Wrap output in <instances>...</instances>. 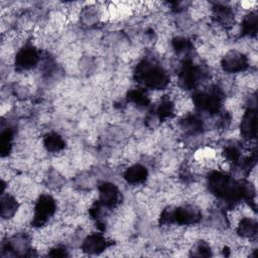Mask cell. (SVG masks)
I'll return each mask as SVG.
<instances>
[{
    "label": "cell",
    "instance_id": "obj_1",
    "mask_svg": "<svg viewBox=\"0 0 258 258\" xmlns=\"http://www.w3.org/2000/svg\"><path fill=\"white\" fill-rule=\"evenodd\" d=\"M136 78L145 87L151 90L164 89L169 82V77L160 66L144 59L137 66Z\"/></svg>",
    "mask_w": 258,
    "mask_h": 258
},
{
    "label": "cell",
    "instance_id": "obj_2",
    "mask_svg": "<svg viewBox=\"0 0 258 258\" xmlns=\"http://www.w3.org/2000/svg\"><path fill=\"white\" fill-rule=\"evenodd\" d=\"M31 224L34 227L40 228L54 215L56 212L55 201L48 195H41L34 206Z\"/></svg>",
    "mask_w": 258,
    "mask_h": 258
},
{
    "label": "cell",
    "instance_id": "obj_3",
    "mask_svg": "<svg viewBox=\"0 0 258 258\" xmlns=\"http://www.w3.org/2000/svg\"><path fill=\"white\" fill-rule=\"evenodd\" d=\"M248 58L247 56L236 50H231L225 54L221 61V67L224 72L227 74H236L242 73L248 68Z\"/></svg>",
    "mask_w": 258,
    "mask_h": 258
},
{
    "label": "cell",
    "instance_id": "obj_4",
    "mask_svg": "<svg viewBox=\"0 0 258 258\" xmlns=\"http://www.w3.org/2000/svg\"><path fill=\"white\" fill-rule=\"evenodd\" d=\"M201 77L202 71L191 61H185L179 72V83L185 90H190L199 84Z\"/></svg>",
    "mask_w": 258,
    "mask_h": 258
},
{
    "label": "cell",
    "instance_id": "obj_5",
    "mask_svg": "<svg viewBox=\"0 0 258 258\" xmlns=\"http://www.w3.org/2000/svg\"><path fill=\"white\" fill-rule=\"evenodd\" d=\"M39 60L37 49L32 45H25L17 52L15 66L19 70H30L36 66Z\"/></svg>",
    "mask_w": 258,
    "mask_h": 258
},
{
    "label": "cell",
    "instance_id": "obj_6",
    "mask_svg": "<svg viewBox=\"0 0 258 258\" xmlns=\"http://www.w3.org/2000/svg\"><path fill=\"white\" fill-rule=\"evenodd\" d=\"M120 199L118 188L110 182H103L99 185V203L104 208H114Z\"/></svg>",
    "mask_w": 258,
    "mask_h": 258
},
{
    "label": "cell",
    "instance_id": "obj_7",
    "mask_svg": "<svg viewBox=\"0 0 258 258\" xmlns=\"http://www.w3.org/2000/svg\"><path fill=\"white\" fill-rule=\"evenodd\" d=\"M109 246L108 240L99 233L88 235L82 243V250L88 254H99L105 251Z\"/></svg>",
    "mask_w": 258,
    "mask_h": 258
},
{
    "label": "cell",
    "instance_id": "obj_8",
    "mask_svg": "<svg viewBox=\"0 0 258 258\" xmlns=\"http://www.w3.org/2000/svg\"><path fill=\"white\" fill-rule=\"evenodd\" d=\"M241 133L248 140L256 137V112L252 108L248 109L242 117Z\"/></svg>",
    "mask_w": 258,
    "mask_h": 258
},
{
    "label": "cell",
    "instance_id": "obj_9",
    "mask_svg": "<svg viewBox=\"0 0 258 258\" xmlns=\"http://www.w3.org/2000/svg\"><path fill=\"white\" fill-rule=\"evenodd\" d=\"M238 234L245 239H253L257 235V222L252 217H242L237 224Z\"/></svg>",
    "mask_w": 258,
    "mask_h": 258
},
{
    "label": "cell",
    "instance_id": "obj_10",
    "mask_svg": "<svg viewBox=\"0 0 258 258\" xmlns=\"http://www.w3.org/2000/svg\"><path fill=\"white\" fill-rule=\"evenodd\" d=\"M148 176V171L146 167L141 164H134L126 169L124 172V178L128 183L139 184L146 180Z\"/></svg>",
    "mask_w": 258,
    "mask_h": 258
},
{
    "label": "cell",
    "instance_id": "obj_11",
    "mask_svg": "<svg viewBox=\"0 0 258 258\" xmlns=\"http://www.w3.org/2000/svg\"><path fill=\"white\" fill-rule=\"evenodd\" d=\"M1 217L3 219H10L14 217L19 210V205L17 200L9 195V194H2L1 197Z\"/></svg>",
    "mask_w": 258,
    "mask_h": 258
},
{
    "label": "cell",
    "instance_id": "obj_12",
    "mask_svg": "<svg viewBox=\"0 0 258 258\" xmlns=\"http://www.w3.org/2000/svg\"><path fill=\"white\" fill-rule=\"evenodd\" d=\"M214 17L222 26H231L234 22V12L230 7L218 5L214 7Z\"/></svg>",
    "mask_w": 258,
    "mask_h": 258
},
{
    "label": "cell",
    "instance_id": "obj_13",
    "mask_svg": "<svg viewBox=\"0 0 258 258\" xmlns=\"http://www.w3.org/2000/svg\"><path fill=\"white\" fill-rule=\"evenodd\" d=\"M64 145L66 142L58 133L50 132L43 137V146L49 152H58L64 148Z\"/></svg>",
    "mask_w": 258,
    "mask_h": 258
},
{
    "label": "cell",
    "instance_id": "obj_14",
    "mask_svg": "<svg viewBox=\"0 0 258 258\" xmlns=\"http://www.w3.org/2000/svg\"><path fill=\"white\" fill-rule=\"evenodd\" d=\"M180 126L185 133L190 134V135H197L200 132H202L204 124H203L202 120L200 118H198L197 116L187 115L186 117H184L181 120Z\"/></svg>",
    "mask_w": 258,
    "mask_h": 258
},
{
    "label": "cell",
    "instance_id": "obj_15",
    "mask_svg": "<svg viewBox=\"0 0 258 258\" xmlns=\"http://www.w3.org/2000/svg\"><path fill=\"white\" fill-rule=\"evenodd\" d=\"M257 31V16L256 13L250 12L247 14L241 23V32L244 35H255Z\"/></svg>",
    "mask_w": 258,
    "mask_h": 258
},
{
    "label": "cell",
    "instance_id": "obj_16",
    "mask_svg": "<svg viewBox=\"0 0 258 258\" xmlns=\"http://www.w3.org/2000/svg\"><path fill=\"white\" fill-rule=\"evenodd\" d=\"M128 100L139 107H145L149 103L148 95L142 89H133L129 91Z\"/></svg>",
    "mask_w": 258,
    "mask_h": 258
},
{
    "label": "cell",
    "instance_id": "obj_17",
    "mask_svg": "<svg viewBox=\"0 0 258 258\" xmlns=\"http://www.w3.org/2000/svg\"><path fill=\"white\" fill-rule=\"evenodd\" d=\"M12 140H13V132L10 128H6L1 132V146L0 150L2 153V156L8 155L12 148Z\"/></svg>",
    "mask_w": 258,
    "mask_h": 258
},
{
    "label": "cell",
    "instance_id": "obj_18",
    "mask_svg": "<svg viewBox=\"0 0 258 258\" xmlns=\"http://www.w3.org/2000/svg\"><path fill=\"white\" fill-rule=\"evenodd\" d=\"M189 252L195 257H208L212 255V248L206 241L201 240L191 246Z\"/></svg>",
    "mask_w": 258,
    "mask_h": 258
},
{
    "label": "cell",
    "instance_id": "obj_19",
    "mask_svg": "<svg viewBox=\"0 0 258 258\" xmlns=\"http://www.w3.org/2000/svg\"><path fill=\"white\" fill-rule=\"evenodd\" d=\"M174 112V105L170 99L161 100L160 104L157 107L156 115L159 119H165L170 117Z\"/></svg>",
    "mask_w": 258,
    "mask_h": 258
},
{
    "label": "cell",
    "instance_id": "obj_20",
    "mask_svg": "<svg viewBox=\"0 0 258 258\" xmlns=\"http://www.w3.org/2000/svg\"><path fill=\"white\" fill-rule=\"evenodd\" d=\"M222 155L225 158V160H227V162L236 163L241 158V151L239 150V148L236 145L232 144V145H228L224 148Z\"/></svg>",
    "mask_w": 258,
    "mask_h": 258
},
{
    "label": "cell",
    "instance_id": "obj_21",
    "mask_svg": "<svg viewBox=\"0 0 258 258\" xmlns=\"http://www.w3.org/2000/svg\"><path fill=\"white\" fill-rule=\"evenodd\" d=\"M172 46L176 52H184L189 49L190 42L188 39L178 36L172 39Z\"/></svg>",
    "mask_w": 258,
    "mask_h": 258
},
{
    "label": "cell",
    "instance_id": "obj_22",
    "mask_svg": "<svg viewBox=\"0 0 258 258\" xmlns=\"http://www.w3.org/2000/svg\"><path fill=\"white\" fill-rule=\"evenodd\" d=\"M98 12L94 9H92V7L86 9L83 11L82 13V19H83V22L88 24V25H92L94 24L95 22L98 21Z\"/></svg>",
    "mask_w": 258,
    "mask_h": 258
},
{
    "label": "cell",
    "instance_id": "obj_23",
    "mask_svg": "<svg viewBox=\"0 0 258 258\" xmlns=\"http://www.w3.org/2000/svg\"><path fill=\"white\" fill-rule=\"evenodd\" d=\"M48 255L53 256V257H63V256H68V252H67L66 248L56 246V247L50 249V252Z\"/></svg>",
    "mask_w": 258,
    "mask_h": 258
},
{
    "label": "cell",
    "instance_id": "obj_24",
    "mask_svg": "<svg viewBox=\"0 0 258 258\" xmlns=\"http://www.w3.org/2000/svg\"><path fill=\"white\" fill-rule=\"evenodd\" d=\"M48 175H49V177H48V182L51 181L52 177H56V180H62V178H61V176L58 174V172H55V171H54V172H52V173H50V174H48ZM51 186L57 187V186H61V185H60L59 182L55 181V178H54V179H53V183H52Z\"/></svg>",
    "mask_w": 258,
    "mask_h": 258
}]
</instances>
